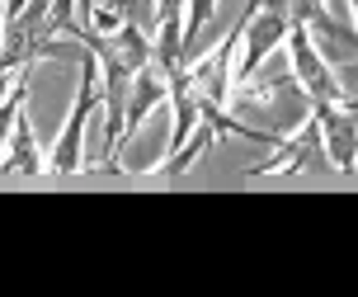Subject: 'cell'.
Returning a JSON list of instances; mask_svg holds the SVG:
<instances>
[{"instance_id": "6da1fadb", "label": "cell", "mask_w": 358, "mask_h": 297, "mask_svg": "<svg viewBox=\"0 0 358 297\" xmlns=\"http://www.w3.org/2000/svg\"><path fill=\"white\" fill-rule=\"evenodd\" d=\"M80 43H85V53L94 57V67H99V81H104V109H108V132H104V170L113 175H123V123H127V99H132V85H137V76L151 67V38L142 34V24L127 15L118 29H90L76 19L71 29Z\"/></svg>"}, {"instance_id": "7a4b0ae2", "label": "cell", "mask_w": 358, "mask_h": 297, "mask_svg": "<svg viewBox=\"0 0 358 297\" xmlns=\"http://www.w3.org/2000/svg\"><path fill=\"white\" fill-rule=\"evenodd\" d=\"M283 43H287V53H292V81L302 85V99L306 104H354V95H344V85H340V76L330 71V62H325L321 53H316V38H311V29H302V24H292L283 34Z\"/></svg>"}, {"instance_id": "9c48e42d", "label": "cell", "mask_w": 358, "mask_h": 297, "mask_svg": "<svg viewBox=\"0 0 358 297\" xmlns=\"http://www.w3.org/2000/svg\"><path fill=\"white\" fill-rule=\"evenodd\" d=\"M213 10H217V0H189V19H184V43L194 48V38L203 34V24L213 19Z\"/></svg>"}, {"instance_id": "ba28073f", "label": "cell", "mask_w": 358, "mask_h": 297, "mask_svg": "<svg viewBox=\"0 0 358 297\" xmlns=\"http://www.w3.org/2000/svg\"><path fill=\"white\" fill-rule=\"evenodd\" d=\"M24 99H29V71L15 81V90L0 99V151H5V141H10V127H15V113L24 109Z\"/></svg>"}, {"instance_id": "8992f818", "label": "cell", "mask_w": 358, "mask_h": 297, "mask_svg": "<svg viewBox=\"0 0 358 297\" xmlns=\"http://www.w3.org/2000/svg\"><path fill=\"white\" fill-rule=\"evenodd\" d=\"M278 10H283L287 29L292 24H302V29H316L321 38H330L335 48H340L349 62H354V29L349 24H340V19H330V10H325V0H273Z\"/></svg>"}, {"instance_id": "30bf717a", "label": "cell", "mask_w": 358, "mask_h": 297, "mask_svg": "<svg viewBox=\"0 0 358 297\" xmlns=\"http://www.w3.org/2000/svg\"><path fill=\"white\" fill-rule=\"evenodd\" d=\"M24 71H29V67H0V99H5V95L15 90V81L24 76Z\"/></svg>"}, {"instance_id": "5b68a950", "label": "cell", "mask_w": 358, "mask_h": 297, "mask_svg": "<svg viewBox=\"0 0 358 297\" xmlns=\"http://www.w3.org/2000/svg\"><path fill=\"white\" fill-rule=\"evenodd\" d=\"M306 113L316 118L321 127V146H325V160L340 170V175L354 179V137H358V118H354V104H306Z\"/></svg>"}, {"instance_id": "277c9868", "label": "cell", "mask_w": 358, "mask_h": 297, "mask_svg": "<svg viewBox=\"0 0 358 297\" xmlns=\"http://www.w3.org/2000/svg\"><path fill=\"white\" fill-rule=\"evenodd\" d=\"M321 127H316V118L306 113V123L292 132V137H278V146H273V156H264L259 165H250L245 175L259 179V175H302V170H311V165H330V160L321 156Z\"/></svg>"}, {"instance_id": "3957f363", "label": "cell", "mask_w": 358, "mask_h": 297, "mask_svg": "<svg viewBox=\"0 0 358 297\" xmlns=\"http://www.w3.org/2000/svg\"><path fill=\"white\" fill-rule=\"evenodd\" d=\"M99 104V67H94V57L80 62V95H76V109L66 127H62V137H57L52 156H48V170L52 175H76L80 170V141H85V118L94 113Z\"/></svg>"}, {"instance_id": "52a82bcc", "label": "cell", "mask_w": 358, "mask_h": 297, "mask_svg": "<svg viewBox=\"0 0 358 297\" xmlns=\"http://www.w3.org/2000/svg\"><path fill=\"white\" fill-rule=\"evenodd\" d=\"M48 160L38 156V141L34 127H29V113L19 109L15 127H10V141H5V156H0V175H43Z\"/></svg>"}]
</instances>
